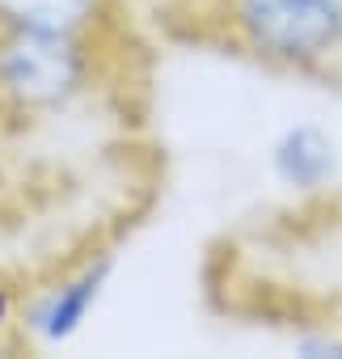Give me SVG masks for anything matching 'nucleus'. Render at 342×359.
Instances as JSON below:
<instances>
[{"instance_id":"obj_1","label":"nucleus","mask_w":342,"mask_h":359,"mask_svg":"<svg viewBox=\"0 0 342 359\" xmlns=\"http://www.w3.org/2000/svg\"><path fill=\"white\" fill-rule=\"evenodd\" d=\"M139 39L0 30V144L30 140L89 110L131 118L144 97Z\"/></svg>"},{"instance_id":"obj_2","label":"nucleus","mask_w":342,"mask_h":359,"mask_svg":"<svg viewBox=\"0 0 342 359\" xmlns=\"http://www.w3.org/2000/svg\"><path fill=\"white\" fill-rule=\"evenodd\" d=\"M169 39L216 47L266 72L329 81L342 72L334 0H156Z\"/></svg>"},{"instance_id":"obj_3","label":"nucleus","mask_w":342,"mask_h":359,"mask_svg":"<svg viewBox=\"0 0 342 359\" xmlns=\"http://www.w3.org/2000/svg\"><path fill=\"white\" fill-rule=\"evenodd\" d=\"M0 30L72 34V39H139L127 0H0Z\"/></svg>"},{"instance_id":"obj_4","label":"nucleus","mask_w":342,"mask_h":359,"mask_svg":"<svg viewBox=\"0 0 342 359\" xmlns=\"http://www.w3.org/2000/svg\"><path fill=\"white\" fill-rule=\"evenodd\" d=\"M266 165L271 177L296 199H321L342 173V148L334 140V131H325L313 118L287 123L271 148H266Z\"/></svg>"},{"instance_id":"obj_5","label":"nucleus","mask_w":342,"mask_h":359,"mask_svg":"<svg viewBox=\"0 0 342 359\" xmlns=\"http://www.w3.org/2000/svg\"><path fill=\"white\" fill-rule=\"evenodd\" d=\"M334 9H338V22H342V0H334Z\"/></svg>"}]
</instances>
